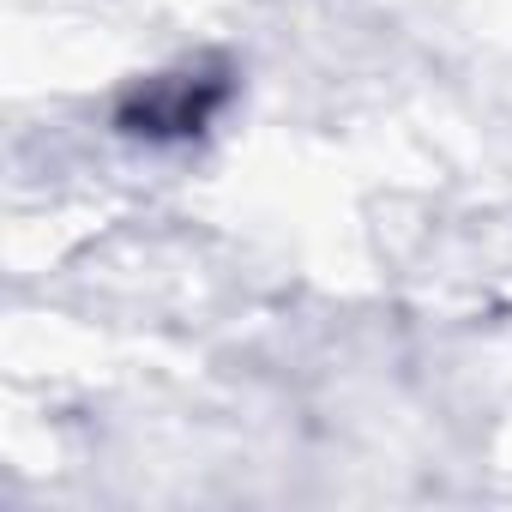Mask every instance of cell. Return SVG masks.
<instances>
[{
    "label": "cell",
    "mask_w": 512,
    "mask_h": 512,
    "mask_svg": "<svg viewBox=\"0 0 512 512\" xmlns=\"http://www.w3.org/2000/svg\"><path fill=\"white\" fill-rule=\"evenodd\" d=\"M229 103V67L217 61H187L175 73H157L145 85H133L121 97V133L151 139V145H175V139H199L217 109Z\"/></svg>",
    "instance_id": "cell-1"
}]
</instances>
